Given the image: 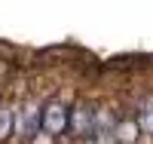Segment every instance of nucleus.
I'll return each mask as SVG.
<instances>
[{"label": "nucleus", "mask_w": 153, "mask_h": 144, "mask_svg": "<svg viewBox=\"0 0 153 144\" xmlns=\"http://www.w3.org/2000/svg\"><path fill=\"white\" fill-rule=\"evenodd\" d=\"M144 126H147L150 132H153V101L147 104V110H144Z\"/></svg>", "instance_id": "20e7f679"}, {"label": "nucleus", "mask_w": 153, "mask_h": 144, "mask_svg": "<svg viewBox=\"0 0 153 144\" xmlns=\"http://www.w3.org/2000/svg\"><path fill=\"white\" fill-rule=\"evenodd\" d=\"M120 141H123V144L135 141V123H123V126H120Z\"/></svg>", "instance_id": "7ed1b4c3"}, {"label": "nucleus", "mask_w": 153, "mask_h": 144, "mask_svg": "<svg viewBox=\"0 0 153 144\" xmlns=\"http://www.w3.org/2000/svg\"><path fill=\"white\" fill-rule=\"evenodd\" d=\"M12 129V113L9 110H0V138H6Z\"/></svg>", "instance_id": "f03ea898"}, {"label": "nucleus", "mask_w": 153, "mask_h": 144, "mask_svg": "<svg viewBox=\"0 0 153 144\" xmlns=\"http://www.w3.org/2000/svg\"><path fill=\"white\" fill-rule=\"evenodd\" d=\"M65 126H68V110L61 107L58 101H52V104L46 107V116H43V129H46V132H52V135H58Z\"/></svg>", "instance_id": "f257e3e1"}]
</instances>
